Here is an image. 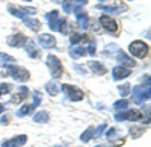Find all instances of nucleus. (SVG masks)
I'll list each match as a JSON object with an SVG mask.
<instances>
[{
  "instance_id": "obj_37",
  "label": "nucleus",
  "mask_w": 151,
  "mask_h": 147,
  "mask_svg": "<svg viewBox=\"0 0 151 147\" xmlns=\"http://www.w3.org/2000/svg\"><path fill=\"white\" fill-rule=\"evenodd\" d=\"M2 123H3V125L8 123V117H3V118H2Z\"/></svg>"
},
{
  "instance_id": "obj_6",
  "label": "nucleus",
  "mask_w": 151,
  "mask_h": 147,
  "mask_svg": "<svg viewBox=\"0 0 151 147\" xmlns=\"http://www.w3.org/2000/svg\"><path fill=\"white\" fill-rule=\"evenodd\" d=\"M8 11L11 12L14 17H18V18H24L27 17V14H36V8H21V6H8Z\"/></svg>"
},
{
  "instance_id": "obj_23",
  "label": "nucleus",
  "mask_w": 151,
  "mask_h": 147,
  "mask_svg": "<svg viewBox=\"0 0 151 147\" xmlns=\"http://www.w3.org/2000/svg\"><path fill=\"white\" fill-rule=\"evenodd\" d=\"M83 55H86V49L85 47H74V49H71V50H70V56L73 59H79Z\"/></svg>"
},
{
  "instance_id": "obj_21",
  "label": "nucleus",
  "mask_w": 151,
  "mask_h": 147,
  "mask_svg": "<svg viewBox=\"0 0 151 147\" xmlns=\"http://www.w3.org/2000/svg\"><path fill=\"white\" fill-rule=\"evenodd\" d=\"M23 21H24V24L26 26H29L32 30H38L41 28V24H40V21H38L36 18H30V17H24L23 18Z\"/></svg>"
},
{
  "instance_id": "obj_29",
  "label": "nucleus",
  "mask_w": 151,
  "mask_h": 147,
  "mask_svg": "<svg viewBox=\"0 0 151 147\" xmlns=\"http://www.w3.org/2000/svg\"><path fill=\"white\" fill-rule=\"evenodd\" d=\"M130 87H132V85H129V83H124V85H121V87L118 88V90H119V94H121V97L129 96V93H130Z\"/></svg>"
},
{
  "instance_id": "obj_32",
  "label": "nucleus",
  "mask_w": 151,
  "mask_h": 147,
  "mask_svg": "<svg viewBox=\"0 0 151 147\" xmlns=\"http://www.w3.org/2000/svg\"><path fill=\"white\" fill-rule=\"evenodd\" d=\"M106 129V125H100L97 129H94V137H100L103 133V130Z\"/></svg>"
},
{
  "instance_id": "obj_2",
  "label": "nucleus",
  "mask_w": 151,
  "mask_h": 147,
  "mask_svg": "<svg viewBox=\"0 0 151 147\" xmlns=\"http://www.w3.org/2000/svg\"><path fill=\"white\" fill-rule=\"evenodd\" d=\"M8 76H11L12 79H15L18 82H26L29 80V71L26 68H23V67H15V65H11L8 67V73H6Z\"/></svg>"
},
{
  "instance_id": "obj_11",
  "label": "nucleus",
  "mask_w": 151,
  "mask_h": 147,
  "mask_svg": "<svg viewBox=\"0 0 151 147\" xmlns=\"http://www.w3.org/2000/svg\"><path fill=\"white\" fill-rule=\"evenodd\" d=\"M100 11H104V12H109V14H121V12L127 11V6L125 5H98L97 6Z\"/></svg>"
},
{
  "instance_id": "obj_3",
  "label": "nucleus",
  "mask_w": 151,
  "mask_h": 147,
  "mask_svg": "<svg viewBox=\"0 0 151 147\" xmlns=\"http://www.w3.org/2000/svg\"><path fill=\"white\" fill-rule=\"evenodd\" d=\"M47 65L50 68V73H52L53 79H58V77L62 76V71H64V70H62V64H60V59L59 58H56L55 55H48Z\"/></svg>"
},
{
  "instance_id": "obj_16",
  "label": "nucleus",
  "mask_w": 151,
  "mask_h": 147,
  "mask_svg": "<svg viewBox=\"0 0 151 147\" xmlns=\"http://www.w3.org/2000/svg\"><path fill=\"white\" fill-rule=\"evenodd\" d=\"M116 59L121 62V67H134V61L130 58V56H127L124 52H118V55H116Z\"/></svg>"
},
{
  "instance_id": "obj_39",
  "label": "nucleus",
  "mask_w": 151,
  "mask_h": 147,
  "mask_svg": "<svg viewBox=\"0 0 151 147\" xmlns=\"http://www.w3.org/2000/svg\"><path fill=\"white\" fill-rule=\"evenodd\" d=\"M95 147H106V146H95Z\"/></svg>"
},
{
  "instance_id": "obj_42",
  "label": "nucleus",
  "mask_w": 151,
  "mask_h": 147,
  "mask_svg": "<svg viewBox=\"0 0 151 147\" xmlns=\"http://www.w3.org/2000/svg\"><path fill=\"white\" fill-rule=\"evenodd\" d=\"M100 2H103V0H100Z\"/></svg>"
},
{
  "instance_id": "obj_17",
  "label": "nucleus",
  "mask_w": 151,
  "mask_h": 147,
  "mask_svg": "<svg viewBox=\"0 0 151 147\" xmlns=\"http://www.w3.org/2000/svg\"><path fill=\"white\" fill-rule=\"evenodd\" d=\"M26 52H27V55H29L30 58H33V59L40 58V52H38L36 44H35L33 40H27V43H26Z\"/></svg>"
},
{
  "instance_id": "obj_33",
  "label": "nucleus",
  "mask_w": 151,
  "mask_h": 147,
  "mask_svg": "<svg viewBox=\"0 0 151 147\" xmlns=\"http://www.w3.org/2000/svg\"><path fill=\"white\" fill-rule=\"evenodd\" d=\"M33 97H35L33 105H35V106H38V105L41 103V94H40V93H35V94H33Z\"/></svg>"
},
{
  "instance_id": "obj_34",
  "label": "nucleus",
  "mask_w": 151,
  "mask_h": 147,
  "mask_svg": "<svg viewBox=\"0 0 151 147\" xmlns=\"http://www.w3.org/2000/svg\"><path fill=\"white\" fill-rule=\"evenodd\" d=\"M71 3H77L79 6H83L88 3V0H71Z\"/></svg>"
},
{
  "instance_id": "obj_22",
  "label": "nucleus",
  "mask_w": 151,
  "mask_h": 147,
  "mask_svg": "<svg viewBox=\"0 0 151 147\" xmlns=\"http://www.w3.org/2000/svg\"><path fill=\"white\" fill-rule=\"evenodd\" d=\"M27 94H29V90H27L26 87H21V88H20V93L12 97V103H20L23 99H26Z\"/></svg>"
},
{
  "instance_id": "obj_18",
  "label": "nucleus",
  "mask_w": 151,
  "mask_h": 147,
  "mask_svg": "<svg viewBox=\"0 0 151 147\" xmlns=\"http://www.w3.org/2000/svg\"><path fill=\"white\" fill-rule=\"evenodd\" d=\"M89 68L95 73V75H106V71H107V68L101 62H95V61H91L89 62Z\"/></svg>"
},
{
  "instance_id": "obj_12",
  "label": "nucleus",
  "mask_w": 151,
  "mask_h": 147,
  "mask_svg": "<svg viewBox=\"0 0 151 147\" xmlns=\"http://www.w3.org/2000/svg\"><path fill=\"white\" fill-rule=\"evenodd\" d=\"M74 15H76V18H77L79 26L82 29H86L88 28V14H86V11L82 6H77V8H74Z\"/></svg>"
},
{
  "instance_id": "obj_4",
  "label": "nucleus",
  "mask_w": 151,
  "mask_h": 147,
  "mask_svg": "<svg viewBox=\"0 0 151 147\" xmlns=\"http://www.w3.org/2000/svg\"><path fill=\"white\" fill-rule=\"evenodd\" d=\"M150 93H151L150 85H147V87H134L133 88V102L137 105L144 103L145 100L150 99Z\"/></svg>"
},
{
  "instance_id": "obj_10",
  "label": "nucleus",
  "mask_w": 151,
  "mask_h": 147,
  "mask_svg": "<svg viewBox=\"0 0 151 147\" xmlns=\"http://www.w3.org/2000/svg\"><path fill=\"white\" fill-rule=\"evenodd\" d=\"M100 23H101V26H103L106 30H109V32H112V33H115V32L118 30L116 21L113 20L112 17H109V15H101V17H100Z\"/></svg>"
},
{
  "instance_id": "obj_25",
  "label": "nucleus",
  "mask_w": 151,
  "mask_h": 147,
  "mask_svg": "<svg viewBox=\"0 0 151 147\" xmlns=\"http://www.w3.org/2000/svg\"><path fill=\"white\" fill-rule=\"evenodd\" d=\"M35 108H36L35 105H24L23 108H20L18 111H17V115H18V117H26V115H29V114L33 111Z\"/></svg>"
},
{
  "instance_id": "obj_41",
  "label": "nucleus",
  "mask_w": 151,
  "mask_h": 147,
  "mask_svg": "<svg viewBox=\"0 0 151 147\" xmlns=\"http://www.w3.org/2000/svg\"><path fill=\"white\" fill-rule=\"evenodd\" d=\"M26 2H30V0H26Z\"/></svg>"
},
{
  "instance_id": "obj_1",
  "label": "nucleus",
  "mask_w": 151,
  "mask_h": 147,
  "mask_svg": "<svg viewBox=\"0 0 151 147\" xmlns=\"http://www.w3.org/2000/svg\"><path fill=\"white\" fill-rule=\"evenodd\" d=\"M47 21H48V26H50V29H52V30L62 32V33H67L70 30L68 23L59 17V12L58 11L48 12V14H47Z\"/></svg>"
},
{
  "instance_id": "obj_5",
  "label": "nucleus",
  "mask_w": 151,
  "mask_h": 147,
  "mask_svg": "<svg viewBox=\"0 0 151 147\" xmlns=\"http://www.w3.org/2000/svg\"><path fill=\"white\" fill-rule=\"evenodd\" d=\"M129 50H130V53L133 56L142 59V58H145L148 55V46L144 41H133L130 44V47H129Z\"/></svg>"
},
{
  "instance_id": "obj_20",
  "label": "nucleus",
  "mask_w": 151,
  "mask_h": 147,
  "mask_svg": "<svg viewBox=\"0 0 151 147\" xmlns=\"http://www.w3.org/2000/svg\"><path fill=\"white\" fill-rule=\"evenodd\" d=\"M45 90H47V93H48L50 96H56V94L60 91V85H59L58 82L52 80V82H48V83L45 85Z\"/></svg>"
},
{
  "instance_id": "obj_9",
  "label": "nucleus",
  "mask_w": 151,
  "mask_h": 147,
  "mask_svg": "<svg viewBox=\"0 0 151 147\" xmlns=\"http://www.w3.org/2000/svg\"><path fill=\"white\" fill-rule=\"evenodd\" d=\"M27 40L29 38H27V36H24L23 33H15V35H11L6 41L12 47H24L26 43H27Z\"/></svg>"
},
{
  "instance_id": "obj_30",
  "label": "nucleus",
  "mask_w": 151,
  "mask_h": 147,
  "mask_svg": "<svg viewBox=\"0 0 151 147\" xmlns=\"http://www.w3.org/2000/svg\"><path fill=\"white\" fill-rule=\"evenodd\" d=\"M62 9H64V12H71L73 11V3H71V0H64L62 2Z\"/></svg>"
},
{
  "instance_id": "obj_38",
  "label": "nucleus",
  "mask_w": 151,
  "mask_h": 147,
  "mask_svg": "<svg viewBox=\"0 0 151 147\" xmlns=\"http://www.w3.org/2000/svg\"><path fill=\"white\" fill-rule=\"evenodd\" d=\"M3 111H5V106H3V105H0V114H2Z\"/></svg>"
},
{
  "instance_id": "obj_27",
  "label": "nucleus",
  "mask_w": 151,
  "mask_h": 147,
  "mask_svg": "<svg viewBox=\"0 0 151 147\" xmlns=\"http://www.w3.org/2000/svg\"><path fill=\"white\" fill-rule=\"evenodd\" d=\"M86 38H88V36H85V35L73 33V35H71V38H70V41H71V44H77L79 41H86Z\"/></svg>"
},
{
  "instance_id": "obj_14",
  "label": "nucleus",
  "mask_w": 151,
  "mask_h": 147,
  "mask_svg": "<svg viewBox=\"0 0 151 147\" xmlns=\"http://www.w3.org/2000/svg\"><path fill=\"white\" fill-rule=\"evenodd\" d=\"M26 141H27V137L26 135H17L14 138L5 141L2 144V147H21L23 144H26Z\"/></svg>"
},
{
  "instance_id": "obj_35",
  "label": "nucleus",
  "mask_w": 151,
  "mask_h": 147,
  "mask_svg": "<svg viewBox=\"0 0 151 147\" xmlns=\"http://www.w3.org/2000/svg\"><path fill=\"white\" fill-rule=\"evenodd\" d=\"M86 50H88L86 53H89V55H95V49H94V44H91L89 47L86 49Z\"/></svg>"
},
{
  "instance_id": "obj_36",
  "label": "nucleus",
  "mask_w": 151,
  "mask_h": 147,
  "mask_svg": "<svg viewBox=\"0 0 151 147\" xmlns=\"http://www.w3.org/2000/svg\"><path fill=\"white\" fill-rule=\"evenodd\" d=\"M74 68H76V70H77V71L80 73V75H86V70H85L83 67H80V65H76Z\"/></svg>"
},
{
  "instance_id": "obj_26",
  "label": "nucleus",
  "mask_w": 151,
  "mask_h": 147,
  "mask_svg": "<svg viewBox=\"0 0 151 147\" xmlns=\"http://www.w3.org/2000/svg\"><path fill=\"white\" fill-rule=\"evenodd\" d=\"M91 138H94V127H88V129L82 133L80 140H82V141H85V143H88Z\"/></svg>"
},
{
  "instance_id": "obj_19",
  "label": "nucleus",
  "mask_w": 151,
  "mask_h": 147,
  "mask_svg": "<svg viewBox=\"0 0 151 147\" xmlns=\"http://www.w3.org/2000/svg\"><path fill=\"white\" fill-rule=\"evenodd\" d=\"M15 62V59L6 55V53H0V67H11V65H14Z\"/></svg>"
},
{
  "instance_id": "obj_24",
  "label": "nucleus",
  "mask_w": 151,
  "mask_h": 147,
  "mask_svg": "<svg viewBox=\"0 0 151 147\" xmlns=\"http://www.w3.org/2000/svg\"><path fill=\"white\" fill-rule=\"evenodd\" d=\"M48 118L50 117H48V114L45 111H40V112H36L33 115V121H35V123H47Z\"/></svg>"
},
{
  "instance_id": "obj_40",
  "label": "nucleus",
  "mask_w": 151,
  "mask_h": 147,
  "mask_svg": "<svg viewBox=\"0 0 151 147\" xmlns=\"http://www.w3.org/2000/svg\"><path fill=\"white\" fill-rule=\"evenodd\" d=\"M55 147H60V146H55Z\"/></svg>"
},
{
  "instance_id": "obj_31",
  "label": "nucleus",
  "mask_w": 151,
  "mask_h": 147,
  "mask_svg": "<svg viewBox=\"0 0 151 147\" xmlns=\"http://www.w3.org/2000/svg\"><path fill=\"white\" fill-rule=\"evenodd\" d=\"M12 90V87L9 83H2L0 85V96H3V94H8L9 91Z\"/></svg>"
},
{
  "instance_id": "obj_8",
  "label": "nucleus",
  "mask_w": 151,
  "mask_h": 147,
  "mask_svg": "<svg viewBox=\"0 0 151 147\" xmlns=\"http://www.w3.org/2000/svg\"><path fill=\"white\" fill-rule=\"evenodd\" d=\"M142 118V114L139 111H124V112H118L115 114V120L116 121H124V120H132V121H137Z\"/></svg>"
},
{
  "instance_id": "obj_7",
  "label": "nucleus",
  "mask_w": 151,
  "mask_h": 147,
  "mask_svg": "<svg viewBox=\"0 0 151 147\" xmlns=\"http://www.w3.org/2000/svg\"><path fill=\"white\" fill-rule=\"evenodd\" d=\"M60 90L64 91L71 100H82L83 96H85L82 90L76 88V87H71V85H60Z\"/></svg>"
},
{
  "instance_id": "obj_13",
  "label": "nucleus",
  "mask_w": 151,
  "mask_h": 147,
  "mask_svg": "<svg viewBox=\"0 0 151 147\" xmlns=\"http://www.w3.org/2000/svg\"><path fill=\"white\" fill-rule=\"evenodd\" d=\"M38 43H40L41 47H44V49H52V47L56 46V38L53 35L42 33V35H40V38H38Z\"/></svg>"
},
{
  "instance_id": "obj_15",
  "label": "nucleus",
  "mask_w": 151,
  "mask_h": 147,
  "mask_svg": "<svg viewBox=\"0 0 151 147\" xmlns=\"http://www.w3.org/2000/svg\"><path fill=\"white\" fill-rule=\"evenodd\" d=\"M112 75H113V79L115 80H121V79H125L130 76V70L119 65V67H115L112 70Z\"/></svg>"
},
{
  "instance_id": "obj_28",
  "label": "nucleus",
  "mask_w": 151,
  "mask_h": 147,
  "mask_svg": "<svg viewBox=\"0 0 151 147\" xmlns=\"http://www.w3.org/2000/svg\"><path fill=\"white\" fill-rule=\"evenodd\" d=\"M113 108H115L116 111H119V109H121V111H122V109H127L129 108V102L127 100H118V102L113 103Z\"/></svg>"
}]
</instances>
